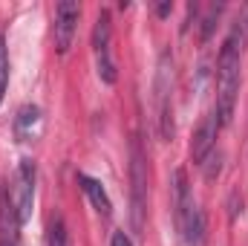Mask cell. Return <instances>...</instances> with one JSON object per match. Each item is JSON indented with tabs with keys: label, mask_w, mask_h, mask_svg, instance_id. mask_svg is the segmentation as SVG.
Instances as JSON below:
<instances>
[{
	"label": "cell",
	"mask_w": 248,
	"mask_h": 246,
	"mask_svg": "<svg viewBox=\"0 0 248 246\" xmlns=\"http://www.w3.org/2000/svg\"><path fill=\"white\" fill-rule=\"evenodd\" d=\"M243 70V38L237 32H231L219 50V61H217V116L219 122L228 124L237 107V93H240V72Z\"/></svg>",
	"instance_id": "6da1fadb"
},
{
	"label": "cell",
	"mask_w": 248,
	"mask_h": 246,
	"mask_svg": "<svg viewBox=\"0 0 248 246\" xmlns=\"http://www.w3.org/2000/svg\"><path fill=\"white\" fill-rule=\"evenodd\" d=\"M173 217H176V232L182 238V246H202L205 241V214L190 191L185 168L173 171Z\"/></svg>",
	"instance_id": "7a4b0ae2"
},
{
	"label": "cell",
	"mask_w": 248,
	"mask_h": 246,
	"mask_svg": "<svg viewBox=\"0 0 248 246\" xmlns=\"http://www.w3.org/2000/svg\"><path fill=\"white\" fill-rule=\"evenodd\" d=\"M147 214V151L139 133L130 139V223L136 235H144Z\"/></svg>",
	"instance_id": "3957f363"
},
{
	"label": "cell",
	"mask_w": 248,
	"mask_h": 246,
	"mask_svg": "<svg viewBox=\"0 0 248 246\" xmlns=\"http://www.w3.org/2000/svg\"><path fill=\"white\" fill-rule=\"evenodd\" d=\"M156 119H159V136L165 142L173 139V55L162 53L156 67Z\"/></svg>",
	"instance_id": "277c9868"
},
{
	"label": "cell",
	"mask_w": 248,
	"mask_h": 246,
	"mask_svg": "<svg viewBox=\"0 0 248 246\" xmlns=\"http://www.w3.org/2000/svg\"><path fill=\"white\" fill-rule=\"evenodd\" d=\"M93 58H95V72L104 84L119 81V70L113 58V15L107 9L98 12L95 26H93Z\"/></svg>",
	"instance_id": "5b68a950"
},
{
	"label": "cell",
	"mask_w": 248,
	"mask_h": 246,
	"mask_svg": "<svg viewBox=\"0 0 248 246\" xmlns=\"http://www.w3.org/2000/svg\"><path fill=\"white\" fill-rule=\"evenodd\" d=\"M35 183H38V165H35V159L23 157V159L17 162V168H15L12 185H9V197H12V206H15V214H17V223H20V226L32 217Z\"/></svg>",
	"instance_id": "8992f818"
},
{
	"label": "cell",
	"mask_w": 248,
	"mask_h": 246,
	"mask_svg": "<svg viewBox=\"0 0 248 246\" xmlns=\"http://www.w3.org/2000/svg\"><path fill=\"white\" fill-rule=\"evenodd\" d=\"M78 20H81V6L72 3V0H63L55 6V23H52V35H55V50L66 55L72 41H75V32H78Z\"/></svg>",
	"instance_id": "52a82bcc"
},
{
	"label": "cell",
	"mask_w": 248,
	"mask_h": 246,
	"mask_svg": "<svg viewBox=\"0 0 248 246\" xmlns=\"http://www.w3.org/2000/svg\"><path fill=\"white\" fill-rule=\"evenodd\" d=\"M219 127H222V122H219L217 110H211V113H205V116H202L199 127L193 130V139H190V159H193L196 165H202V162L208 159V154H211V151H217Z\"/></svg>",
	"instance_id": "ba28073f"
},
{
	"label": "cell",
	"mask_w": 248,
	"mask_h": 246,
	"mask_svg": "<svg viewBox=\"0 0 248 246\" xmlns=\"http://www.w3.org/2000/svg\"><path fill=\"white\" fill-rule=\"evenodd\" d=\"M44 133V113L38 105H23L15 113V139L17 142H35Z\"/></svg>",
	"instance_id": "9c48e42d"
},
{
	"label": "cell",
	"mask_w": 248,
	"mask_h": 246,
	"mask_svg": "<svg viewBox=\"0 0 248 246\" xmlns=\"http://www.w3.org/2000/svg\"><path fill=\"white\" fill-rule=\"evenodd\" d=\"M20 223L6 188H0V246H20Z\"/></svg>",
	"instance_id": "30bf717a"
},
{
	"label": "cell",
	"mask_w": 248,
	"mask_h": 246,
	"mask_svg": "<svg viewBox=\"0 0 248 246\" xmlns=\"http://www.w3.org/2000/svg\"><path fill=\"white\" fill-rule=\"evenodd\" d=\"M81 188H84V194L90 197V203H93V209L101 214V217H110L113 214V203H110V194H107V188L101 185V180H95V177H90V174H84V171H78V177H75Z\"/></svg>",
	"instance_id": "8fae6325"
},
{
	"label": "cell",
	"mask_w": 248,
	"mask_h": 246,
	"mask_svg": "<svg viewBox=\"0 0 248 246\" xmlns=\"http://www.w3.org/2000/svg\"><path fill=\"white\" fill-rule=\"evenodd\" d=\"M46 246H72L69 241V229L63 223V217H52L49 229H46Z\"/></svg>",
	"instance_id": "7c38bea8"
},
{
	"label": "cell",
	"mask_w": 248,
	"mask_h": 246,
	"mask_svg": "<svg viewBox=\"0 0 248 246\" xmlns=\"http://www.w3.org/2000/svg\"><path fill=\"white\" fill-rule=\"evenodd\" d=\"M6 87H9V50H6L3 35H0V102L6 96Z\"/></svg>",
	"instance_id": "4fadbf2b"
},
{
	"label": "cell",
	"mask_w": 248,
	"mask_h": 246,
	"mask_svg": "<svg viewBox=\"0 0 248 246\" xmlns=\"http://www.w3.org/2000/svg\"><path fill=\"white\" fill-rule=\"evenodd\" d=\"M219 159H222V154H219V151H211V154H208V159L199 165V168L205 171V177H208V180H214V177L219 174V168H222V165H219Z\"/></svg>",
	"instance_id": "5bb4252c"
},
{
	"label": "cell",
	"mask_w": 248,
	"mask_h": 246,
	"mask_svg": "<svg viewBox=\"0 0 248 246\" xmlns=\"http://www.w3.org/2000/svg\"><path fill=\"white\" fill-rule=\"evenodd\" d=\"M110 246H133V241H130V235H127V232H113Z\"/></svg>",
	"instance_id": "9a60e30c"
}]
</instances>
